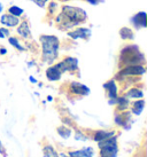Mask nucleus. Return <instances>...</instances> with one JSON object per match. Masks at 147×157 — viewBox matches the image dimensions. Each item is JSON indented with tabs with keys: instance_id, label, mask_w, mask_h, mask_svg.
<instances>
[{
	"instance_id": "obj_1",
	"label": "nucleus",
	"mask_w": 147,
	"mask_h": 157,
	"mask_svg": "<svg viewBox=\"0 0 147 157\" xmlns=\"http://www.w3.org/2000/svg\"><path fill=\"white\" fill-rule=\"evenodd\" d=\"M40 43L43 46V60L46 63H53L58 56L59 39L54 36H42Z\"/></svg>"
},
{
	"instance_id": "obj_2",
	"label": "nucleus",
	"mask_w": 147,
	"mask_h": 157,
	"mask_svg": "<svg viewBox=\"0 0 147 157\" xmlns=\"http://www.w3.org/2000/svg\"><path fill=\"white\" fill-rule=\"evenodd\" d=\"M63 15H61L62 17H65L68 21V26H75L84 21L86 18V14L84 10L77 7H71V6H65L63 7Z\"/></svg>"
},
{
	"instance_id": "obj_3",
	"label": "nucleus",
	"mask_w": 147,
	"mask_h": 157,
	"mask_svg": "<svg viewBox=\"0 0 147 157\" xmlns=\"http://www.w3.org/2000/svg\"><path fill=\"white\" fill-rule=\"evenodd\" d=\"M100 148V157H117L118 154V144L117 136L113 135L108 139L98 142Z\"/></svg>"
},
{
	"instance_id": "obj_4",
	"label": "nucleus",
	"mask_w": 147,
	"mask_h": 157,
	"mask_svg": "<svg viewBox=\"0 0 147 157\" xmlns=\"http://www.w3.org/2000/svg\"><path fill=\"white\" fill-rule=\"evenodd\" d=\"M77 59H74V57H67L62 62L58 63V67L60 68V70L62 71V74L65 71H74V70L77 69Z\"/></svg>"
},
{
	"instance_id": "obj_5",
	"label": "nucleus",
	"mask_w": 147,
	"mask_h": 157,
	"mask_svg": "<svg viewBox=\"0 0 147 157\" xmlns=\"http://www.w3.org/2000/svg\"><path fill=\"white\" fill-rule=\"evenodd\" d=\"M105 90H107L108 91V95L109 98L112 99V101H109V103H115L116 102V99H117V86L114 80H109L107 83L104 85Z\"/></svg>"
},
{
	"instance_id": "obj_6",
	"label": "nucleus",
	"mask_w": 147,
	"mask_h": 157,
	"mask_svg": "<svg viewBox=\"0 0 147 157\" xmlns=\"http://www.w3.org/2000/svg\"><path fill=\"white\" fill-rule=\"evenodd\" d=\"M62 76V71L60 70V68L58 67V64L53 67H50L47 70H46V77L50 82H55V80H59Z\"/></svg>"
},
{
	"instance_id": "obj_7",
	"label": "nucleus",
	"mask_w": 147,
	"mask_h": 157,
	"mask_svg": "<svg viewBox=\"0 0 147 157\" xmlns=\"http://www.w3.org/2000/svg\"><path fill=\"white\" fill-rule=\"evenodd\" d=\"M145 68L141 66H138V64H136V66H130L125 69H123L121 71V76H129V75H134V76H138V75H143L145 74Z\"/></svg>"
},
{
	"instance_id": "obj_8",
	"label": "nucleus",
	"mask_w": 147,
	"mask_h": 157,
	"mask_svg": "<svg viewBox=\"0 0 147 157\" xmlns=\"http://www.w3.org/2000/svg\"><path fill=\"white\" fill-rule=\"evenodd\" d=\"M70 90L73 92L74 94H78V95H87L90 93V90L87 86L83 85L81 83H71L70 85Z\"/></svg>"
},
{
	"instance_id": "obj_9",
	"label": "nucleus",
	"mask_w": 147,
	"mask_h": 157,
	"mask_svg": "<svg viewBox=\"0 0 147 157\" xmlns=\"http://www.w3.org/2000/svg\"><path fill=\"white\" fill-rule=\"evenodd\" d=\"M69 157H92L93 156V149L91 147H86V148L79 149V150H75V151H69L68 153Z\"/></svg>"
},
{
	"instance_id": "obj_10",
	"label": "nucleus",
	"mask_w": 147,
	"mask_h": 157,
	"mask_svg": "<svg viewBox=\"0 0 147 157\" xmlns=\"http://www.w3.org/2000/svg\"><path fill=\"white\" fill-rule=\"evenodd\" d=\"M91 33V31L89 30V29H85V28H78L76 29L75 31H71L69 32V36L70 37H73L74 39H77V38H83V39H85L87 38L89 36Z\"/></svg>"
},
{
	"instance_id": "obj_11",
	"label": "nucleus",
	"mask_w": 147,
	"mask_h": 157,
	"mask_svg": "<svg viewBox=\"0 0 147 157\" xmlns=\"http://www.w3.org/2000/svg\"><path fill=\"white\" fill-rule=\"evenodd\" d=\"M0 22L2 23L4 25H6V26H15V25H18L20 21H18V17H16V16L5 14V15H2V16H1Z\"/></svg>"
},
{
	"instance_id": "obj_12",
	"label": "nucleus",
	"mask_w": 147,
	"mask_h": 157,
	"mask_svg": "<svg viewBox=\"0 0 147 157\" xmlns=\"http://www.w3.org/2000/svg\"><path fill=\"white\" fill-rule=\"evenodd\" d=\"M132 22L134 23V25L137 28H145L146 26V13L141 12V13L134 15L132 18Z\"/></svg>"
},
{
	"instance_id": "obj_13",
	"label": "nucleus",
	"mask_w": 147,
	"mask_h": 157,
	"mask_svg": "<svg viewBox=\"0 0 147 157\" xmlns=\"http://www.w3.org/2000/svg\"><path fill=\"white\" fill-rule=\"evenodd\" d=\"M114 133L115 132H106V131H98L95 132L94 134V141H97V142H100V141H104V140L108 139V138H110V136H113L114 135Z\"/></svg>"
},
{
	"instance_id": "obj_14",
	"label": "nucleus",
	"mask_w": 147,
	"mask_h": 157,
	"mask_svg": "<svg viewBox=\"0 0 147 157\" xmlns=\"http://www.w3.org/2000/svg\"><path fill=\"white\" fill-rule=\"evenodd\" d=\"M144 96V93L141 90L138 88H131L128 93H126V98L128 99H141Z\"/></svg>"
},
{
	"instance_id": "obj_15",
	"label": "nucleus",
	"mask_w": 147,
	"mask_h": 157,
	"mask_svg": "<svg viewBox=\"0 0 147 157\" xmlns=\"http://www.w3.org/2000/svg\"><path fill=\"white\" fill-rule=\"evenodd\" d=\"M18 32L23 37V38H28L30 36V29H29V24L28 22H23L21 25L18 26Z\"/></svg>"
},
{
	"instance_id": "obj_16",
	"label": "nucleus",
	"mask_w": 147,
	"mask_h": 157,
	"mask_svg": "<svg viewBox=\"0 0 147 157\" xmlns=\"http://www.w3.org/2000/svg\"><path fill=\"white\" fill-rule=\"evenodd\" d=\"M43 153H44V156L45 157H60L59 156V154L55 151V149L53 148L52 146H45L43 148Z\"/></svg>"
},
{
	"instance_id": "obj_17",
	"label": "nucleus",
	"mask_w": 147,
	"mask_h": 157,
	"mask_svg": "<svg viewBox=\"0 0 147 157\" xmlns=\"http://www.w3.org/2000/svg\"><path fill=\"white\" fill-rule=\"evenodd\" d=\"M144 108H145V101L139 100V101H137V102H134L133 108H132V113H133L134 115H140L141 111L144 110Z\"/></svg>"
},
{
	"instance_id": "obj_18",
	"label": "nucleus",
	"mask_w": 147,
	"mask_h": 157,
	"mask_svg": "<svg viewBox=\"0 0 147 157\" xmlns=\"http://www.w3.org/2000/svg\"><path fill=\"white\" fill-rule=\"evenodd\" d=\"M116 102L118 103V109L124 110L128 108V105H129V99L126 96H122V98H117Z\"/></svg>"
},
{
	"instance_id": "obj_19",
	"label": "nucleus",
	"mask_w": 147,
	"mask_h": 157,
	"mask_svg": "<svg viewBox=\"0 0 147 157\" xmlns=\"http://www.w3.org/2000/svg\"><path fill=\"white\" fill-rule=\"evenodd\" d=\"M58 133H59L60 136L65 138V139H68L70 135H71V131H70L68 127H66V126L59 127V128H58Z\"/></svg>"
},
{
	"instance_id": "obj_20",
	"label": "nucleus",
	"mask_w": 147,
	"mask_h": 157,
	"mask_svg": "<svg viewBox=\"0 0 147 157\" xmlns=\"http://www.w3.org/2000/svg\"><path fill=\"white\" fill-rule=\"evenodd\" d=\"M120 35H121L123 39H132L133 38V33H132V31L130 30L129 28H123L120 31Z\"/></svg>"
},
{
	"instance_id": "obj_21",
	"label": "nucleus",
	"mask_w": 147,
	"mask_h": 157,
	"mask_svg": "<svg viewBox=\"0 0 147 157\" xmlns=\"http://www.w3.org/2000/svg\"><path fill=\"white\" fill-rule=\"evenodd\" d=\"M9 13L12 14L13 16H21L22 14H23V9H21V8H18V6H13V7H10L9 8V10H8Z\"/></svg>"
},
{
	"instance_id": "obj_22",
	"label": "nucleus",
	"mask_w": 147,
	"mask_h": 157,
	"mask_svg": "<svg viewBox=\"0 0 147 157\" xmlns=\"http://www.w3.org/2000/svg\"><path fill=\"white\" fill-rule=\"evenodd\" d=\"M9 43L13 45L15 48L20 49V51H24V47H22L21 45H20V43L18 41V39H16V38H13V37H12V38H9Z\"/></svg>"
},
{
	"instance_id": "obj_23",
	"label": "nucleus",
	"mask_w": 147,
	"mask_h": 157,
	"mask_svg": "<svg viewBox=\"0 0 147 157\" xmlns=\"http://www.w3.org/2000/svg\"><path fill=\"white\" fill-rule=\"evenodd\" d=\"M31 1H34L35 4H37L39 7H44L45 4H46V1H48V0H31Z\"/></svg>"
},
{
	"instance_id": "obj_24",
	"label": "nucleus",
	"mask_w": 147,
	"mask_h": 157,
	"mask_svg": "<svg viewBox=\"0 0 147 157\" xmlns=\"http://www.w3.org/2000/svg\"><path fill=\"white\" fill-rule=\"evenodd\" d=\"M0 154H1V155H2L4 157H7V154H6V149H5V147L2 146L1 141H0Z\"/></svg>"
},
{
	"instance_id": "obj_25",
	"label": "nucleus",
	"mask_w": 147,
	"mask_h": 157,
	"mask_svg": "<svg viewBox=\"0 0 147 157\" xmlns=\"http://www.w3.org/2000/svg\"><path fill=\"white\" fill-rule=\"evenodd\" d=\"M89 2H91V4H93V5H97V4H99L100 2V0H87Z\"/></svg>"
},
{
	"instance_id": "obj_26",
	"label": "nucleus",
	"mask_w": 147,
	"mask_h": 157,
	"mask_svg": "<svg viewBox=\"0 0 147 157\" xmlns=\"http://www.w3.org/2000/svg\"><path fill=\"white\" fill-rule=\"evenodd\" d=\"M6 52H7L6 48H1V49H0V54H6Z\"/></svg>"
},
{
	"instance_id": "obj_27",
	"label": "nucleus",
	"mask_w": 147,
	"mask_h": 157,
	"mask_svg": "<svg viewBox=\"0 0 147 157\" xmlns=\"http://www.w3.org/2000/svg\"><path fill=\"white\" fill-rule=\"evenodd\" d=\"M30 80H31V83H36V80L34 79V77H30Z\"/></svg>"
},
{
	"instance_id": "obj_28",
	"label": "nucleus",
	"mask_w": 147,
	"mask_h": 157,
	"mask_svg": "<svg viewBox=\"0 0 147 157\" xmlns=\"http://www.w3.org/2000/svg\"><path fill=\"white\" fill-rule=\"evenodd\" d=\"M0 38H4V35H2V32H1V30H0Z\"/></svg>"
},
{
	"instance_id": "obj_29",
	"label": "nucleus",
	"mask_w": 147,
	"mask_h": 157,
	"mask_svg": "<svg viewBox=\"0 0 147 157\" xmlns=\"http://www.w3.org/2000/svg\"><path fill=\"white\" fill-rule=\"evenodd\" d=\"M0 10H2V6H1V4H0Z\"/></svg>"
}]
</instances>
